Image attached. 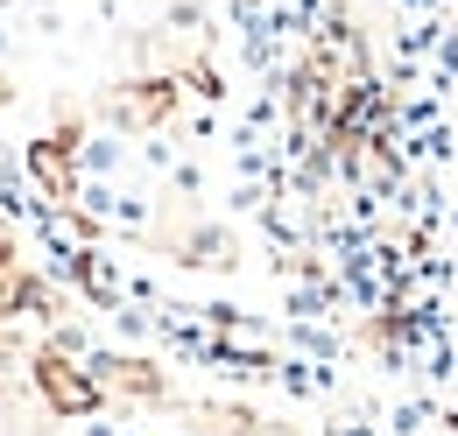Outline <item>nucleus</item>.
<instances>
[{
    "label": "nucleus",
    "mask_w": 458,
    "mask_h": 436,
    "mask_svg": "<svg viewBox=\"0 0 458 436\" xmlns=\"http://www.w3.org/2000/svg\"><path fill=\"white\" fill-rule=\"evenodd\" d=\"M29 373H36V387H43V401H50V415H92L99 401H106V387H99V373L85 366V359H71V352H36L29 359Z\"/></svg>",
    "instance_id": "obj_1"
},
{
    "label": "nucleus",
    "mask_w": 458,
    "mask_h": 436,
    "mask_svg": "<svg viewBox=\"0 0 458 436\" xmlns=\"http://www.w3.org/2000/svg\"><path fill=\"white\" fill-rule=\"evenodd\" d=\"M29 183H36L50 205L78 197V183H85V169H78V141H64V134H50V141H29Z\"/></svg>",
    "instance_id": "obj_2"
},
{
    "label": "nucleus",
    "mask_w": 458,
    "mask_h": 436,
    "mask_svg": "<svg viewBox=\"0 0 458 436\" xmlns=\"http://www.w3.org/2000/svg\"><path fill=\"white\" fill-rule=\"evenodd\" d=\"M183 268H233L226 232H191V247H183Z\"/></svg>",
    "instance_id": "obj_3"
}]
</instances>
